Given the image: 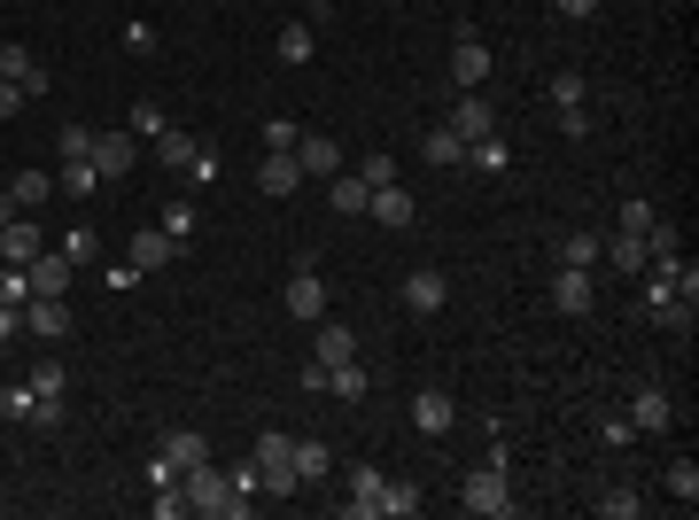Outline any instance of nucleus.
Wrapping results in <instances>:
<instances>
[{"label":"nucleus","mask_w":699,"mask_h":520,"mask_svg":"<svg viewBox=\"0 0 699 520\" xmlns=\"http://www.w3.org/2000/svg\"><path fill=\"white\" fill-rule=\"evenodd\" d=\"M451 303V280L436 272V264H420V272H405V311H420V319H436Z\"/></svg>","instance_id":"6e6552de"},{"label":"nucleus","mask_w":699,"mask_h":520,"mask_svg":"<svg viewBox=\"0 0 699 520\" xmlns=\"http://www.w3.org/2000/svg\"><path fill=\"white\" fill-rule=\"evenodd\" d=\"M63 257H71V264H94V257H102V241L79 226V233H63Z\"/></svg>","instance_id":"c03bdc74"},{"label":"nucleus","mask_w":699,"mask_h":520,"mask_svg":"<svg viewBox=\"0 0 699 520\" xmlns=\"http://www.w3.org/2000/svg\"><path fill=\"white\" fill-rule=\"evenodd\" d=\"M24 326L48 334V342H63V334H71V303H63V295H32V303H24Z\"/></svg>","instance_id":"412c9836"},{"label":"nucleus","mask_w":699,"mask_h":520,"mask_svg":"<svg viewBox=\"0 0 699 520\" xmlns=\"http://www.w3.org/2000/svg\"><path fill=\"white\" fill-rule=\"evenodd\" d=\"M32 396H40V419H55V412H63V373L40 365V373H32Z\"/></svg>","instance_id":"f704fd0d"},{"label":"nucleus","mask_w":699,"mask_h":520,"mask_svg":"<svg viewBox=\"0 0 699 520\" xmlns=\"http://www.w3.org/2000/svg\"><path fill=\"white\" fill-rule=\"evenodd\" d=\"M467 164H474V171H505V141H498V133H490V141H467Z\"/></svg>","instance_id":"e433bc0d"},{"label":"nucleus","mask_w":699,"mask_h":520,"mask_svg":"<svg viewBox=\"0 0 699 520\" xmlns=\"http://www.w3.org/2000/svg\"><path fill=\"white\" fill-rule=\"evenodd\" d=\"M560 133L567 141H591V110H560Z\"/></svg>","instance_id":"8fccbe9b"},{"label":"nucleus","mask_w":699,"mask_h":520,"mask_svg":"<svg viewBox=\"0 0 699 520\" xmlns=\"http://www.w3.org/2000/svg\"><path fill=\"white\" fill-rule=\"evenodd\" d=\"M366 210H374V218H382L389 233H405V226L420 218V202H413V187H397V179H389V187H374V202H366Z\"/></svg>","instance_id":"4468645a"},{"label":"nucleus","mask_w":699,"mask_h":520,"mask_svg":"<svg viewBox=\"0 0 699 520\" xmlns=\"http://www.w3.org/2000/svg\"><path fill=\"white\" fill-rule=\"evenodd\" d=\"M295 141H303L295 117H272V125H264V148H295Z\"/></svg>","instance_id":"a18cd8bd"},{"label":"nucleus","mask_w":699,"mask_h":520,"mask_svg":"<svg viewBox=\"0 0 699 520\" xmlns=\"http://www.w3.org/2000/svg\"><path fill=\"white\" fill-rule=\"evenodd\" d=\"M490 71H498V55H490V40H474V32H459V48H451V86H459V94H482V86H490Z\"/></svg>","instance_id":"20e7f679"},{"label":"nucleus","mask_w":699,"mask_h":520,"mask_svg":"<svg viewBox=\"0 0 699 520\" xmlns=\"http://www.w3.org/2000/svg\"><path fill=\"white\" fill-rule=\"evenodd\" d=\"M303 9H311V17H326V9H334V0H303Z\"/></svg>","instance_id":"5fc2aeb1"},{"label":"nucleus","mask_w":699,"mask_h":520,"mask_svg":"<svg viewBox=\"0 0 699 520\" xmlns=\"http://www.w3.org/2000/svg\"><path fill=\"white\" fill-rule=\"evenodd\" d=\"M164 458H171V466L187 474V466H202V458H210V443H202L195 427H179V435H164Z\"/></svg>","instance_id":"c85d7f7f"},{"label":"nucleus","mask_w":699,"mask_h":520,"mask_svg":"<svg viewBox=\"0 0 699 520\" xmlns=\"http://www.w3.org/2000/svg\"><path fill=\"white\" fill-rule=\"evenodd\" d=\"M9 195H17V210H48V202H55V179H48V171H17Z\"/></svg>","instance_id":"a878e982"},{"label":"nucleus","mask_w":699,"mask_h":520,"mask_svg":"<svg viewBox=\"0 0 699 520\" xmlns=\"http://www.w3.org/2000/svg\"><path fill=\"white\" fill-rule=\"evenodd\" d=\"M272 55H280V63H311V24H280Z\"/></svg>","instance_id":"2f4dec72"},{"label":"nucleus","mask_w":699,"mask_h":520,"mask_svg":"<svg viewBox=\"0 0 699 520\" xmlns=\"http://www.w3.org/2000/svg\"><path fill=\"white\" fill-rule=\"evenodd\" d=\"M0 79H9V86H24L32 102L48 94V71H40V55H32V48H0Z\"/></svg>","instance_id":"6ab92c4d"},{"label":"nucleus","mask_w":699,"mask_h":520,"mask_svg":"<svg viewBox=\"0 0 699 520\" xmlns=\"http://www.w3.org/2000/svg\"><path fill=\"white\" fill-rule=\"evenodd\" d=\"M24 280H32V295H63V280H71V257H63V249H40V257L24 264Z\"/></svg>","instance_id":"4be33fe9"},{"label":"nucleus","mask_w":699,"mask_h":520,"mask_svg":"<svg viewBox=\"0 0 699 520\" xmlns=\"http://www.w3.org/2000/svg\"><path fill=\"white\" fill-rule=\"evenodd\" d=\"M560 264H575V272H598V264H606V241H598V233H567V241H560Z\"/></svg>","instance_id":"bb28decb"},{"label":"nucleus","mask_w":699,"mask_h":520,"mask_svg":"<svg viewBox=\"0 0 699 520\" xmlns=\"http://www.w3.org/2000/svg\"><path fill=\"white\" fill-rule=\"evenodd\" d=\"M606 264H614V272H645V264H653L645 233H614V241H606Z\"/></svg>","instance_id":"cd10ccee"},{"label":"nucleus","mask_w":699,"mask_h":520,"mask_svg":"<svg viewBox=\"0 0 699 520\" xmlns=\"http://www.w3.org/2000/svg\"><path fill=\"white\" fill-rule=\"evenodd\" d=\"M459 505H467L474 520H490V512L505 520V512H513V489H505V466H474V474L459 481Z\"/></svg>","instance_id":"7ed1b4c3"},{"label":"nucleus","mask_w":699,"mask_h":520,"mask_svg":"<svg viewBox=\"0 0 699 520\" xmlns=\"http://www.w3.org/2000/svg\"><path fill=\"white\" fill-rule=\"evenodd\" d=\"M637 505H645V497H637V489H598V512H606V520H629V512H637Z\"/></svg>","instance_id":"79ce46f5"},{"label":"nucleus","mask_w":699,"mask_h":520,"mask_svg":"<svg viewBox=\"0 0 699 520\" xmlns=\"http://www.w3.org/2000/svg\"><path fill=\"white\" fill-rule=\"evenodd\" d=\"M420 148H428V164H467V141H459L451 125H428V141H420Z\"/></svg>","instance_id":"c756f323"},{"label":"nucleus","mask_w":699,"mask_h":520,"mask_svg":"<svg viewBox=\"0 0 699 520\" xmlns=\"http://www.w3.org/2000/svg\"><path fill=\"white\" fill-rule=\"evenodd\" d=\"M319 187H326L334 218H366V202H374V187H366L358 171H334V179H319Z\"/></svg>","instance_id":"f3484780"},{"label":"nucleus","mask_w":699,"mask_h":520,"mask_svg":"<svg viewBox=\"0 0 699 520\" xmlns=\"http://www.w3.org/2000/svg\"><path fill=\"white\" fill-rule=\"evenodd\" d=\"M48 241H40V226H32V210L24 218H9V226H0V264H32Z\"/></svg>","instance_id":"a211bd4d"},{"label":"nucleus","mask_w":699,"mask_h":520,"mask_svg":"<svg viewBox=\"0 0 699 520\" xmlns=\"http://www.w3.org/2000/svg\"><path fill=\"white\" fill-rule=\"evenodd\" d=\"M591 9H598V0H560V17H575V24H583Z\"/></svg>","instance_id":"864d4df0"},{"label":"nucleus","mask_w":699,"mask_h":520,"mask_svg":"<svg viewBox=\"0 0 699 520\" xmlns=\"http://www.w3.org/2000/svg\"><path fill=\"white\" fill-rule=\"evenodd\" d=\"M125 48L133 55H156V24H125Z\"/></svg>","instance_id":"09e8293b"},{"label":"nucleus","mask_w":699,"mask_h":520,"mask_svg":"<svg viewBox=\"0 0 699 520\" xmlns=\"http://www.w3.org/2000/svg\"><path fill=\"white\" fill-rule=\"evenodd\" d=\"M444 125H451L459 141H490V133H498V110H490V94H459Z\"/></svg>","instance_id":"423d86ee"},{"label":"nucleus","mask_w":699,"mask_h":520,"mask_svg":"<svg viewBox=\"0 0 699 520\" xmlns=\"http://www.w3.org/2000/svg\"><path fill=\"white\" fill-rule=\"evenodd\" d=\"M552 110H591V86H583V71H560V79H552Z\"/></svg>","instance_id":"473e14b6"},{"label":"nucleus","mask_w":699,"mask_h":520,"mask_svg":"<svg viewBox=\"0 0 699 520\" xmlns=\"http://www.w3.org/2000/svg\"><path fill=\"white\" fill-rule=\"evenodd\" d=\"M420 505H428V497H420L413 481H389V497H382V512H397V520H413Z\"/></svg>","instance_id":"58836bf2"},{"label":"nucleus","mask_w":699,"mask_h":520,"mask_svg":"<svg viewBox=\"0 0 699 520\" xmlns=\"http://www.w3.org/2000/svg\"><path fill=\"white\" fill-rule=\"evenodd\" d=\"M382 497H389V474H374V466H358L349 474V520H382Z\"/></svg>","instance_id":"ddd939ff"},{"label":"nucleus","mask_w":699,"mask_h":520,"mask_svg":"<svg viewBox=\"0 0 699 520\" xmlns=\"http://www.w3.org/2000/svg\"><path fill=\"white\" fill-rule=\"evenodd\" d=\"M311 357L319 365H349L358 357V334H349L342 319H311Z\"/></svg>","instance_id":"1a4fd4ad"},{"label":"nucleus","mask_w":699,"mask_h":520,"mask_svg":"<svg viewBox=\"0 0 699 520\" xmlns=\"http://www.w3.org/2000/svg\"><path fill=\"white\" fill-rule=\"evenodd\" d=\"M179 497H187V512H218V520H241L249 512V497H233L226 489V466H187V481H179Z\"/></svg>","instance_id":"f03ea898"},{"label":"nucleus","mask_w":699,"mask_h":520,"mask_svg":"<svg viewBox=\"0 0 699 520\" xmlns=\"http://www.w3.org/2000/svg\"><path fill=\"white\" fill-rule=\"evenodd\" d=\"M94 171H102V187H125L133 179V133H94Z\"/></svg>","instance_id":"0eeeda50"},{"label":"nucleus","mask_w":699,"mask_h":520,"mask_svg":"<svg viewBox=\"0 0 699 520\" xmlns=\"http://www.w3.org/2000/svg\"><path fill=\"white\" fill-rule=\"evenodd\" d=\"M653 218H660V210H653V202H622V233H645V226H653Z\"/></svg>","instance_id":"de8ad7c7"},{"label":"nucleus","mask_w":699,"mask_h":520,"mask_svg":"<svg viewBox=\"0 0 699 520\" xmlns=\"http://www.w3.org/2000/svg\"><path fill=\"white\" fill-rule=\"evenodd\" d=\"M413 427H420V435H451V427H459V404H451L444 388H420V396H413Z\"/></svg>","instance_id":"dca6fc26"},{"label":"nucleus","mask_w":699,"mask_h":520,"mask_svg":"<svg viewBox=\"0 0 699 520\" xmlns=\"http://www.w3.org/2000/svg\"><path fill=\"white\" fill-rule=\"evenodd\" d=\"M0 303H32V280H24V264H0Z\"/></svg>","instance_id":"37998d69"},{"label":"nucleus","mask_w":699,"mask_h":520,"mask_svg":"<svg viewBox=\"0 0 699 520\" xmlns=\"http://www.w3.org/2000/svg\"><path fill=\"white\" fill-rule=\"evenodd\" d=\"M156 226H164V233L187 249V241H195V202H187V195H179V202H164V218H156Z\"/></svg>","instance_id":"72a5a7b5"},{"label":"nucleus","mask_w":699,"mask_h":520,"mask_svg":"<svg viewBox=\"0 0 699 520\" xmlns=\"http://www.w3.org/2000/svg\"><path fill=\"white\" fill-rule=\"evenodd\" d=\"M125 249H133V257H125V264H133V272H164V264H171V257H179V241H171V233H164V226H140V233H133V241H125Z\"/></svg>","instance_id":"9b49d317"},{"label":"nucleus","mask_w":699,"mask_h":520,"mask_svg":"<svg viewBox=\"0 0 699 520\" xmlns=\"http://www.w3.org/2000/svg\"><path fill=\"white\" fill-rule=\"evenodd\" d=\"M280 303H288V311H295V319L311 326V319H326V280H319V272L303 264V272H288V295H280Z\"/></svg>","instance_id":"f8f14e48"},{"label":"nucleus","mask_w":699,"mask_h":520,"mask_svg":"<svg viewBox=\"0 0 699 520\" xmlns=\"http://www.w3.org/2000/svg\"><path fill=\"white\" fill-rule=\"evenodd\" d=\"M55 195H79V202H86V195H102V171H94V156L63 164V187H55Z\"/></svg>","instance_id":"7c9ffc66"},{"label":"nucleus","mask_w":699,"mask_h":520,"mask_svg":"<svg viewBox=\"0 0 699 520\" xmlns=\"http://www.w3.org/2000/svg\"><path fill=\"white\" fill-rule=\"evenodd\" d=\"M195 148H202V141H187L179 125H164V133H156V164H164V171H187V164H195Z\"/></svg>","instance_id":"393cba45"},{"label":"nucleus","mask_w":699,"mask_h":520,"mask_svg":"<svg viewBox=\"0 0 699 520\" xmlns=\"http://www.w3.org/2000/svg\"><path fill=\"white\" fill-rule=\"evenodd\" d=\"M295 474H303V489L326 481V474H334V450H326L319 435H295Z\"/></svg>","instance_id":"b1692460"},{"label":"nucleus","mask_w":699,"mask_h":520,"mask_svg":"<svg viewBox=\"0 0 699 520\" xmlns=\"http://www.w3.org/2000/svg\"><path fill=\"white\" fill-rule=\"evenodd\" d=\"M295 164H303V179H334V171H342V148H334L326 133H303V141H295Z\"/></svg>","instance_id":"aec40b11"},{"label":"nucleus","mask_w":699,"mask_h":520,"mask_svg":"<svg viewBox=\"0 0 699 520\" xmlns=\"http://www.w3.org/2000/svg\"><path fill=\"white\" fill-rule=\"evenodd\" d=\"M125 133H133V141H156V133H164V110H156V102H133Z\"/></svg>","instance_id":"c9c22d12"},{"label":"nucleus","mask_w":699,"mask_h":520,"mask_svg":"<svg viewBox=\"0 0 699 520\" xmlns=\"http://www.w3.org/2000/svg\"><path fill=\"white\" fill-rule=\"evenodd\" d=\"M653 319H660L668 334H691V303H684V295H668V303H653Z\"/></svg>","instance_id":"a19ab883"},{"label":"nucleus","mask_w":699,"mask_h":520,"mask_svg":"<svg viewBox=\"0 0 699 520\" xmlns=\"http://www.w3.org/2000/svg\"><path fill=\"white\" fill-rule=\"evenodd\" d=\"M366 388H374V373L349 357V365H326V396H342V404H366Z\"/></svg>","instance_id":"5701e85b"},{"label":"nucleus","mask_w":699,"mask_h":520,"mask_svg":"<svg viewBox=\"0 0 699 520\" xmlns=\"http://www.w3.org/2000/svg\"><path fill=\"white\" fill-rule=\"evenodd\" d=\"M24 334V303H0V342H17Z\"/></svg>","instance_id":"3c124183"},{"label":"nucleus","mask_w":699,"mask_h":520,"mask_svg":"<svg viewBox=\"0 0 699 520\" xmlns=\"http://www.w3.org/2000/svg\"><path fill=\"white\" fill-rule=\"evenodd\" d=\"M622 419H629L637 435H668V427H676V396H668L660 381H645V388L629 396V412H622Z\"/></svg>","instance_id":"39448f33"},{"label":"nucleus","mask_w":699,"mask_h":520,"mask_svg":"<svg viewBox=\"0 0 699 520\" xmlns=\"http://www.w3.org/2000/svg\"><path fill=\"white\" fill-rule=\"evenodd\" d=\"M358 179H366V187H389V179H397V156H366V171H358Z\"/></svg>","instance_id":"49530a36"},{"label":"nucleus","mask_w":699,"mask_h":520,"mask_svg":"<svg viewBox=\"0 0 699 520\" xmlns=\"http://www.w3.org/2000/svg\"><path fill=\"white\" fill-rule=\"evenodd\" d=\"M55 141H63V164H79V156H94V125H63Z\"/></svg>","instance_id":"ea45409f"},{"label":"nucleus","mask_w":699,"mask_h":520,"mask_svg":"<svg viewBox=\"0 0 699 520\" xmlns=\"http://www.w3.org/2000/svg\"><path fill=\"white\" fill-rule=\"evenodd\" d=\"M668 497L699 505V466H691V458H676V466H668Z\"/></svg>","instance_id":"4c0bfd02"},{"label":"nucleus","mask_w":699,"mask_h":520,"mask_svg":"<svg viewBox=\"0 0 699 520\" xmlns=\"http://www.w3.org/2000/svg\"><path fill=\"white\" fill-rule=\"evenodd\" d=\"M24 102H32V94H24V86H9V79H0V117H17V110H24Z\"/></svg>","instance_id":"603ef678"},{"label":"nucleus","mask_w":699,"mask_h":520,"mask_svg":"<svg viewBox=\"0 0 699 520\" xmlns=\"http://www.w3.org/2000/svg\"><path fill=\"white\" fill-rule=\"evenodd\" d=\"M257 187H264V195H295V187H311V179H303L295 148H264V164H257Z\"/></svg>","instance_id":"9d476101"},{"label":"nucleus","mask_w":699,"mask_h":520,"mask_svg":"<svg viewBox=\"0 0 699 520\" xmlns=\"http://www.w3.org/2000/svg\"><path fill=\"white\" fill-rule=\"evenodd\" d=\"M249 458H257V474H264V497H295V489H303V474H295V435H288V427H257V435H249Z\"/></svg>","instance_id":"f257e3e1"},{"label":"nucleus","mask_w":699,"mask_h":520,"mask_svg":"<svg viewBox=\"0 0 699 520\" xmlns=\"http://www.w3.org/2000/svg\"><path fill=\"white\" fill-rule=\"evenodd\" d=\"M591 295H598V288H591V272H575V264H560V272H552V303H560V319H583V311H591Z\"/></svg>","instance_id":"2eb2a0df"}]
</instances>
